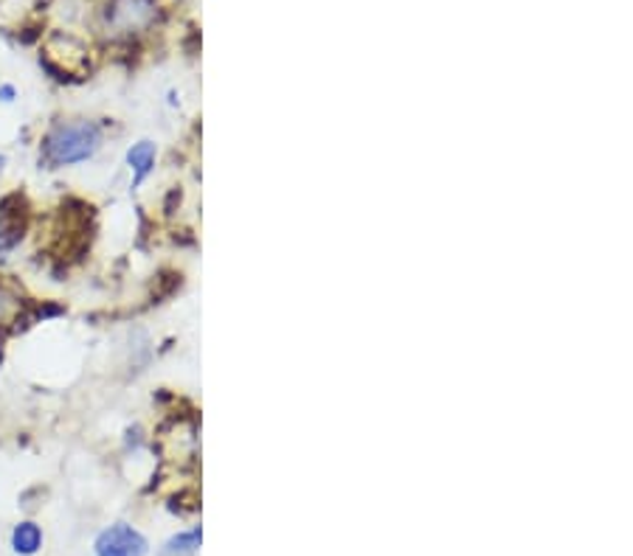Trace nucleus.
Listing matches in <instances>:
<instances>
[{
  "mask_svg": "<svg viewBox=\"0 0 633 556\" xmlns=\"http://www.w3.org/2000/svg\"><path fill=\"white\" fill-rule=\"evenodd\" d=\"M102 146V130L93 121H62L43 141V155L51 166H73L91 161Z\"/></svg>",
  "mask_w": 633,
  "mask_h": 556,
  "instance_id": "nucleus-1",
  "label": "nucleus"
},
{
  "mask_svg": "<svg viewBox=\"0 0 633 556\" xmlns=\"http://www.w3.org/2000/svg\"><path fill=\"white\" fill-rule=\"evenodd\" d=\"M159 17V3L155 0H110L105 9L107 32L130 37L141 34L155 23Z\"/></svg>",
  "mask_w": 633,
  "mask_h": 556,
  "instance_id": "nucleus-2",
  "label": "nucleus"
},
{
  "mask_svg": "<svg viewBox=\"0 0 633 556\" xmlns=\"http://www.w3.org/2000/svg\"><path fill=\"white\" fill-rule=\"evenodd\" d=\"M146 540L139 529L127 523H116L105 529L93 543L96 556H146Z\"/></svg>",
  "mask_w": 633,
  "mask_h": 556,
  "instance_id": "nucleus-3",
  "label": "nucleus"
},
{
  "mask_svg": "<svg viewBox=\"0 0 633 556\" xmlns=\"http://www.w3.org/2000/svg\"><path fill=\"white\" fill-rule=\"evenodd\" d=\"M127 164L132 169V186H141L150 177L155 166V144L152 141H139L127 150Z\"/></svg>",
  "mask_w": 633,
  "mask_h": 556,
  "instance_id": "nucleus-4",
  "label": "nucleus"
},
{
  "mask_svg": "<svg viewBox=\"0 0 633 556\" xmlns=\"http://www.w3.org/2000/svg\"><path fill=\"white\" fill-rule=\"evenodd\" d=\"M12 548L14 554L34 556L43 548V531L37 523H21L12 531Z\"/></svg>",
  "mask_w": 633,
  "mask_h": 556,
  "instance_id": "nucleus-5",
  "label": "nucleus"
},
{
  "mask_svg": "<svg viewBox=\"0 0 633 556\" xmlns=\"http://www.w3.org/2000/svg\"><path fill=\"white\" fill-rule=\"evenodd\" d=\"M200 543H203V531L200 529L180 531L178 537H172L169 543L161 548L159 556H195L198 554Z\"/></svg>",
  "mask_w": 633,
  "mask_h": 556,
  "instance_id": "nucleus-6",
  "label": "nucleus"
},
{
  "mask_svg": "<svg viewBox=\"0 0 633 556\" xmlns=\"http://www.w3.org/2000/svg\"><path fill=\"white\" fill-rule=\"evenodd\" d=\"M23 312V298L14 293L9 284H0V327L17 321V315Z\"/></svg>",
  "mask_w": 633,
  "mask_h": 556,
  "instance_id": "nucleus-7",
  "label": "nucleus"
},
{
  "mask_svg": "<svg viewBox=\"0 0 633 556\" xmlns=\"http://www.w3.org/2000/svg\"><path fill=\"white\" fill-rule=\"evenodd\" d=\"M3 166H7V157L0 155V169H3Z\"/></svg>",
  "mask_w": 633,
  "mask_h": 556,
  "instance_id": "nucleus-8",
  "label": "nucleus"
}]
</instances>
